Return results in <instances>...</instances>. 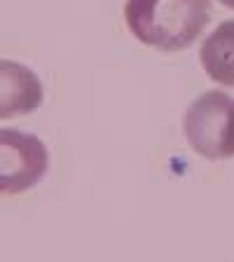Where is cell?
<instances>
[{
  "label": "cell",
  "mask_w": 234,
  "mask_h": 262,
  "mask_svg": "<svg viewBox=\"0 0 234 262\" xmlns=\"http://www.w3.org/2000/svg\"><path fill=\"white\" fill-rule=\"evenodd\" d=\"M211 0H124L131 35L164 54L195 45L211 21Z\"/></svg>",
  "instance_id": "6da1fadb"
},
{
  "label": "cell",
  "mask_w": 234,
  "mask_h": 262,
  "mask_svg": "<svg viewBox=\"0 0 234 262\" xmlns=\"http://www.w3.org/2000/svg\"><path fill=\"white\" fill-rule=\"evenodd\" d=\"M199 63L208 80L234 87V19L223 21L199 47Z\"/></svg>",
  "instance_id": "5b68a950"
},
{
  "label": "cell",
  "mask_w": 234,
  "mask_h": 262,
  "mask_svg": "<svg viewBox=\"0 0 234 262\" xmlns=\"http://www.w3.org/2000/svg\"><path fill=\"white\" fill-rule=\"evenodd\" d=\"M183 131L199 157L211 162L234 157V96L225 92L197 96L183 117Z\"/></svg>",
  "instance_id": "7a4b0ae2"
},
{
  "label": "cell",
  "mask_w": 234,
  "mask_h": 262,
  "mask_svg": "<svg viewBox=\"0 0 234 262\" xmlns=\"http://www.w3.org/2000/svg\"><path fill=\"white\" fill-rule=\"evenodd\" d=\"M218 3L225 7H229V10H234V0H218Z\"/></svg>",
  "instance_id": "8992f818"
},
{
  "label": "cell",
  "mask_w": 234,
  "mask_h": 262,
  "mask_svg": "<svg viewBox=\"0 0 234 262\" xmlns=\"http://www.w3.org/2000/svg\"><path fill=\"white\" fill-rule=\"evenodd\" d=\"M49 155L33 134L0 129V192L19 194L35 187L47 173Z\"/></svg>",
  "instance_id": "3957f363"
},
{
  "label": "cell",
  "mask_w": 234,
  "mask_h": 262,
  "mask_svg": "<svg viewBox=\"0 0 234 262\" xmlns=\"http://www.w3.org/2000/svg\"><path fill=\"white\" fill-rule=\"evenodd\" d=\"M0 80H3V103H0L3 120L33 113L42 103V84L26 66L16 63V61H3Z\"/></svg>",
  "instance_id": "277c9868"
}]
</instances>
